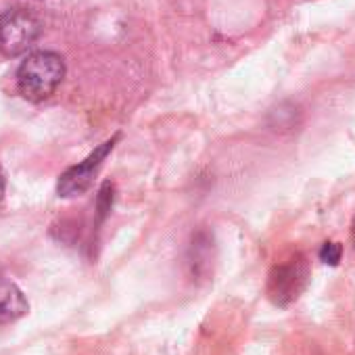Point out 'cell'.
Instances as JSON below:
<instances>
[{
    "mask_svg": "<svg viewBox=\"0 0 355 355\" xmlns=\"http://www.w3.org/2000/svg\"><path fill=\"white\" fill-rule=\"evenodd\" d=\"M65 78V61L57 53L40 51L26 57L17 69V88L24 98L40 103L55 94Z\"/></svg>",
    "mask_w": 355,
    "mask_h": 355,
    "instance_id": "1",
    "label": "cell"
},
{
    "mask_svg": "<svg viewBox=\"0 0 355 355\" xmlns=\"http://www.w3.org/2000/svg\"><path fill=\"white\" fill-rule=\"evenodd\" d=\"M309 282V263L303 255L276 263L268 276V297L278 307H288L301 297Z\"/></svg>",
    "mask_w": 355,
    "mask_h": 355,
    "instance_id": "2",
    "label": "cell"
},
{
    "mask_svg": "<svg viewBox=\"0 0 355 355\" xmlns=\"http://www.w3.org/2000/svg\"><path fill=\"white\" fill-rule=\"evenodd\" d=\"M40 21L26 9H11L0 15V53L19 57L40 38Z\"/></svg>",
    "mask_w": 355,
    "mask_h": 355,
    "instance_id": "3",
    "label": "cell"
},
{
    "mask_svg": "<svg viewBox=\"0 0 355 355\" xmlns=\"http://www.w3.org/2000/svg\"><path fill=\"white\" fill-rule=\"evenodd\" d=\"M117 140H119V136H113L111 140H107L98 148H94L82 163H78V165L69 167L67 171H63L61 178H59V184H57L59 197L69 199V197H78V195L86 193L92 187L94 175L98 173L103 161L113 150V146H115Z\"/></svg>",
    "mask_w": 355,
    "mask_h": 355,
    "instance_id": "4",
    "label": "cell"
},
{
    "mask_svg": "<svg viewBox=\"0 0 355 355\" xmlns=\"http://www.w3.org/2000/svg\"><path fill=\"white\" fill-rule=\"evenodd\" d=\"M28 309L30 305L24 293L15 284L0 280V326L17 322L28 313Z\"/></svg>",
    "mask_w": 355,
    "mask_h": 355,
    "instance_id": "5",
    "label": "cell"
},
{
    "mask_svg": "<svg viewBox=\"0 0 355 355\" xmlns=\"http://www.w3.org/2000/svg\"><path fill=\"white\" fill-rule=\"evenodd\" d=\"M343 255V247L338 243H324L320 249V259L328 266H336L340 261Z\"/></svg>",
    "mask_w": 355,
    "mask_h": 355,
    "instance_id": "6",
    "label": "cell"
},
{
    "mask_svg": "<svg viewBox=\"0 0 355 355\" xmlns=\"http://www.w3.org/2000/svg\"><path fill=\"white\" fill-rule=\"evenodd\" d=\"M111 203H113V184L107 182L101 189V195H98V211H101V216H105L111 209Z\"/></svg>",
    "mask_w": 355,
    "mask_h": 355,
    "instance_id": "7",
    "label": "cell"
},
{
    "mask_svg": "<svg viewBox=\"0 0 355 355\" xmlns=\"http://www.w3.org/2000/svg\"><path fill=\"white\" fill-rule=\"evenodd\" d=\"M3 197H5V173L0 169V201H3Z\"/></svg>",
    "mask_w": 355,
    "mask_h": 355,
    "instance_id": "8",
    "label": "cell"
},
{
    "mask_svg": "<svg viewBox=\"0 0 355 355\" xmlns=\"http://www.w3.org/2000/svg\"><path fill=\"white\" fill-rule=\"evenodd\" d=\"M351 241L355 245V218H353V224H351Z\"/></svg>",
    "mask_w": 355,
    "mask_h": 355,
    "instance_id": "9",
    "label": "cell"
},
{
    "mask_svg": "<svg viewBox=\"0 0 355 355\" xmlns=\"http://www.w3.org/2000/svg\"><path fill=\"white\" fill-rule=\"evenodd\" d=\"M0 280H3V272H0Z\"/></svg>",
    "mask_w": 355,
    "mask_h": 355,
    "instance_id": "10",
    "label": "cell"
}]
</instances>
